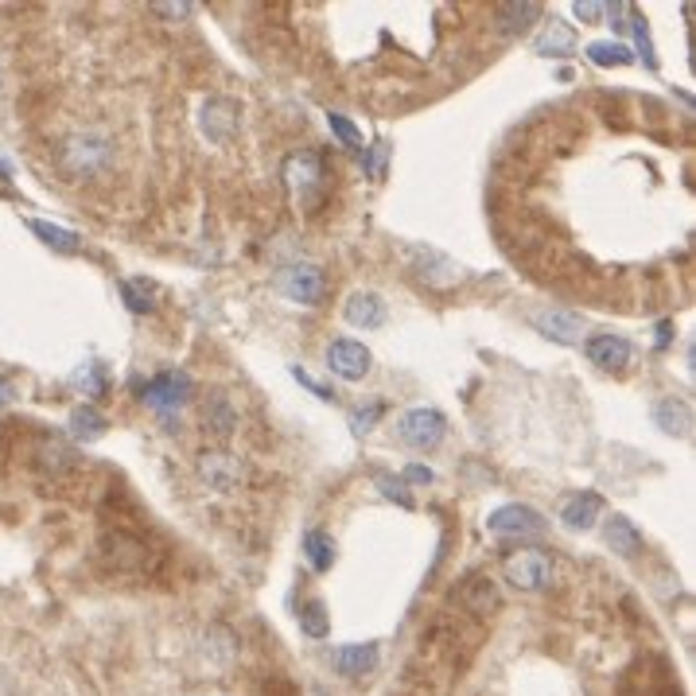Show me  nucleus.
<instances>
[{
  "label": "nucleus",
  "mask_w": 696,
  "mask_h": 696,
  "mask_svg": "<svg viewBox=\"0 0 696 696\" xmlns=\"http://www.w3.org/2000/svg\"><path fill=\"white\" fill-rule=\"evenodd\" d=\"M113 137L102 129H78L70 133L59 152H55V168L67 175L70 183H82V179H94V175L109 172L113 164Z\"/></svg>",
  "instance_id": "obj_1"
},
{
  "label": "nucleus",
  "mask_w": 696,
  "mask_h": 696,
  "mask_svg": "<svg viewBox=\"0 0 696 696\" xmlns=\"http://www.w3.org/2000/svg\"><path fill=\"white\" fill-rule=\"evenodd\" d=\"M187 397H191V378L179 374V370H164V374H156L152 382L144 385V401H148L160 417H175V413L187 405Z\"/></svg>",
  "instance_id": "obj_5"
},
{
  "label": "nucleus",
  "mask_w": 696,
  "mask_h": 696,
  "mask_svg": "<svg viewBox=\"0 0 696 696\" xmlns=\"http://www.w3.org/2000/svg\"><path fill=\"white\" fill-rule=\"evenodd\" d=\"M331 665H335V673H343V677H366L374 665H378V646L374 642H350V646H339V650H331Z\"/></svg>",
  "instance_id": "obj_13"
},
{
  "label": "nucleus",
  "mask_w": 696,
  "mask_h": 696,
  "mask_svg": "<svg viewBox=\"0 0 696 696\" xmlns=\"http://www.w3.org/2000/svg\"><path fill=\"white\" fill-rule=\"evenodd\" d=\"M494 16H498L502 32L518 35V32H525L529 24H537V20H541V4H537V0H525V4H498V8H494Z\"/></svg>",
  "instance_id": "obj_19"
},
{
  "label": "nucleus",
  "mask_w": 696,
  "mask_h": 696,
  "mask_svg": "<svg viewBox=\"0 0 696 696\" xmlns=\"http://www.w3.org/2000/svg\"><path fill=\"white\" fill-rule=\"evenodd\" d=\"M207 424L218 432V436H230L234 432V424H238V413H234V405L218 393V397H210L207 401Z\"/></svg>",
  "instance_id": "obj_25"
},
{
  "label": "nucleus",
  "mask_w": 696,
  "mask_h": 696,
  "mask_svg": "<svg viewBox=\"0 0 696 696\" xmlns=\"http://www.w3.org/2000/svg\"><path fill=\"white\" fill-rule=\"evenodd\" d=\"M533 51H537V55H549V59H553V55H572V51H576V35H572L568 24L553 20L545 32L533 39Z\"/></svg>",
  "instance_id": "obj_20"
},
{
  "label": "nucleus",
  "mask_w": 696,
  "mask_h": 696,
  "mask_svg": "<svg viewBox=\"0 0 696 696\" xmlns=\"http://www.w3.org/2000/svg\"><path fill=\"white\" fill-rule=\"evenodd\" d=\"M572 12H576L580 20H588V24H599V20L607 16V4H592V0L584 4V0H576V4H572Z\"/></svg>",
  "instance_id": "obj_36"
},
{
  "label": "nucleus",
  "mask_w": 696,
  "mask_h": 696,
  "mask_svg": "<svg viewBox=\"0 0 696 696\" xmlns=\"http://www.w3.org/2000/svg\"><path fill=\"white\" fill-rule=\"evenodd\" d=\"M288 179H292L296 187H315V183H319V160H315V156H292Z\"/></svg>",
  "instance_id": "obj_29"
},
{
  "label": "nucleus",
  "mask_w": 696,
  "mask_h": 696,
  "mask_svg": "<svg viewBox=\"0 0 696 696\" xmlns=\"http://www.w3.org/2000/svg\"><path fill=\"white\" fill-rule=\"evenodd\" d=\"M588 59H592L595 67H627L634 63V51H630L627 43H588Z\"/></svg>",
  "instance_id": "obj_23"
},
{
  "label": "nucleus",
  "mask_w": 696,
  "mask_h": 696,
  "mask_svg": "<svg viewBox=\"0 0 696 696\" xmlns=\"http://www.w3.org/2000/svg\"><path fill=\"white\" fill-rule=\"evenodd\" d=\"M378 487H382V494L389 498V502H397V506L413 510V498L405 494V479H393V475H382V479H378Z\"/></svg>",
  "instance_id": "obj_33"
},
{
  "label": "nucleus",
  "mask_w": 696,
  "mask_h": 696,
  "mask_svg": "<svg viewBox=\"0 0 696 696\" xmlns=\"http://www.w3.org/2000/svg\"><path fill=\"white\" fill-rule=\"evenodd\" d=\"M343 315H347V323H354V327L374 331V327L385 323V304L378 292H350L347 304H343Z\"/></svg>",
  "instance_id": "obj_15"
},
{
  "label": "nucleus",
  "mask_w": 696,
  "mask_h": 696,
  "mask_svg": "<svg viewBox=\"0 0 696 696\" xmlns=\"http://www.w3.org/2000/svg\"><path fill=\"white\" fill-rule=\"evenodd\" d=\"M292 378H296V382L304 385V389H312L315 397H319V401H335V393H331V385H323V382H315L312 374H308V370H300V366H292Z\"/></svg>",
  "instance_id": "obj_34"
},
{
  "label": "nucleus",
  "mask_w": 696,
  "mask_h": 696,
  "mask_svg": "<svg viewBox=\"0 0 696 696\" xmlns=\"http://www.w3.org/2000/svg\"><path fill=\"white\" fill-rule=\"evenodd\" d=\"M121 296H125V304H129V312H152L156 304H152V288H148V280H121Z\"/></svg>",
  "instance_id": "obj_27"
},
{
  "label": "nucleus",
  "mask_w": 696,
  "mask_h": 696,
  "mask_svg": "<svg viewBox=\"0 0 696 696\" xmlns=\"http://www.w3.org/2000/svg\"><path fill=\"white\" fill-rule=\"evenodd\" d=\"M401 479H409V483H432V479H436V475H432V471H428V467H420V463H409V467H405V475H401Z\"/></svg>",
  "instance_id": "obj_38"
},
{
  "label": "nucleus",
  "mask_w": 696,
  "mask_h": 696,
  "mask_svg": "<svg viewBox=\"0 0 696 696\" xmlns=\"http://www.w3.org/2000/svg\"><path fill=\"white\" fill-rule=\"evenodd\" d=\"M385 156H389V148H385V144H374V148L362 156V168L374 175V179H382V175H385Z\"/></svg>",
  "instance_id": "obj_35"
},
{
  "label": "nucleus",
  "mask_w": 696,
  "mask_h": 696,
  "mask_svg": "<svg viewBox=\"0 0 696 696\" xmlns=\"http://www.w3.org/2000/svg\"><path fill=\"white\" fill-rule=\"evenodd\" d=\"M463 603H467L475 615H490V611H494V603H498L494 584H490V580H471V588L463 592Z\"/></svg>",
  "instance_id": "obj_26"
},
{
  "label": "nucleus",
  "mask_w": 696,
  "mask_h": 696,
  "mask_svg": "<svg viewBox=\"0 0 696 696\" xmlns=\"http://www.w3.org/2000/svg\"><path fill=\"white\" fill-rule=\"evenodd\" d=\"M199 125H203V133H207L214 144H226V140H234L238 133V105L234 102H222V98H210L203 105V117H199Z\"/></svg>",
  "instance_id": "obj_12"
},
{
  "label": "nucleus",
  "mask_w": 696,
  "mask_h": 696,
  "mask_svg": "<svg viewBox=\"0 0 696 696\" xmlns=\"http://www.w3.org/2000/svg\"><path fill=\"white\" fill-rule=\"evenodd\" d=\"M277 292L288 296L292 304H304V308H315L323 296H327V280H323V269L312 265V261H300V265H288L277 273Z\"/></svg>",
  "instance_id": "obj_3"
},
{
  "label": "nucleus",
  "mask_w": 696,
  "mask_h": 696,
  "mask_svg": "<svg viewBox=\"0 0 696 696\" xmlns=\"http://www.w3.org/2000/svg\"><path fill=\"white\" fill-rule=\"evenodd\" d=\"M327 125H331V133L343 140L347 148H358V144H362V133L350 125V117H343V113H327Z\"/></svg>",
  "instance_id": "obj_32"
},
{
  "label": "nucleus",
  "mask_w": 696,
  "mask_h": 696,
  "mask_svg": "<svg viewBox=\"0 0 696 696\" xmlns=\"http://www.w3.org/2000/svg\"><path fill=\"white\" fill-rule=\"evenodd\" d=\"M152 12L172 16V20H183V16H191V12H195V4H152Z\"/></svg>",
  "instance_id": "obj_37"
},
{
  "label": "nucleus",
  "mask_w": 696,
  "mask_h": 696,
  "mask_svg": "<svg viewBox=\"0 0 696 696\" xmlns=\"http://www.w3.org/2000/svg\"><path fill=\"white\" fill-rule=\"evenodd\" d=\"M74 382L86 389V397H102L105 393V366L102 362H86V366L74 374Z\"/></svg>",
  "instance_id": "obj_30"
},
{
  "label": "nucleus",
  "mask_w": 696,
  "mask_h": 696,
  "mask_svg": "<svg viewBox=\"0 0 696 696\" xmlns=\"http://www.w3.org/2000/svg\"><path fill=\"white\" fill-rule=\"evenodd\" d=\"M545 514L522 506V502H510V506H498L487 518V529L494 537H541L545 533Z\"/></svg>",
  "instance_id": "obj_4"
},
{
  "label": "nucleus",
  "mask_w": 696,
  "mask_h": 696,
  "mask_svg": "<svg viewBox=\"0 0 696 696\" xmlns=\"http://www.w3.org/2000/svg\"><path fill=\"white\" fill-rule=\"evenodd\" d=\"M385 413V405L382 401H374V405H370V409H366V405H358V409H350V428H354V436H366V432H370V428H374V424H378V417H382Z\"/></svg>",
  "instance_id": "obj_31"
},
{
  "label": "nucleus",
  "mask_w": 696,
  "mask_h": 696,
  "mask_svg": "<svg viewBox=\"0 0 696 696\" xmlns=\"http://www.w3.org/2000/svg\"><path fill=\"white\" fill-rule=\"evenodd\" d=\"M599 510H603V498L592 494V490H580V494L564 498V506H560V522L568 525V529H592L595 518H599Z\"/></svg>",
  "instance_id": "obj_16"
},
{
  "label": "nucleus",
  "mask_w": 696,
  "mask_h": 696,
  "mask_svg": "<svg viewBox=\"0 0 696 696\" xmlns=\"http://www.w3.org/2000/svg\"><path fill=\"white\" fill-rule=\"evenodd\" d=\"M28 226H32V234H39L43 242L51 245V249H59V253H78V245H82V238H78L74 230H63V226H55V222L32 218Z\"/></svg>",
  "instance_id": "obj_22"
},
{
  "label": "nucleus",
  "mask_w": 696,
  "mask_h": 696,
  "mask_svg": "<svg viewBox=\"0 0 696 696\" xmlns=\"http://www.w3.org/2000/svg\"><path fill=\"white\" fill-rule=\"evenodd\" d=\"M397 436L413 452H432L448 436V417L440 409H409L405 417L397 420Z\"/></svg>",
  "instance_id": "obj_2"
},
{
  "label": "nucleus",
  "mask_w": 696,
  "mask_h": 696,
  "mask_svg": "<svg viewBox=\"0 0 696 696\" xmlns=\"http://www.w3.org/2000/svg\"><path fill=\"white\" fill-rule=\"evenodd\" d=\"M70 432H74L78 440H98L105 432V417L94 405H82V409L70 413Z\"/></svg>",
  "instance_id": "obj_24"
},
{
  "label": "nucleus",
  "mask_w": 696,
  "mask_h": 696,
  "mask_svg": "<svg viewBox=\"0 0 696 696\" xmlns=\"http://www.w3.org/2000/svg\"><path fill=\"white\" fill-rule=\"evenodd\" d=\"M304 557H308V564H312L315 572H327L335 564V541L323 529H308L304 533Z\"/></svg>",
  "instance_id": "obj_21"
},
{
  "label": "nucleus",
  "mask_w": 696,
  "mask_h": 696,
  "mask_svg": "<svg viewBox=\"0 0 696 696\" xmlns=\"http://www.w3.org/2000/svg\"><path fill=\"white\" fill-rule=\"evenodd\" d=\"M0 696H16V689H12V681H8V677H0Z\"/></svg>",
  "instance_id": "obj_41"
},
{
  "label": "nucleus",
  "mask_w": 696,
  "mask_h": 696,
  "mask_svg": "<svg viewBox=\"0 0 696 696\" xmlns=\"http://www.w3.org/2000/svg\"><path fill=\"white\" fill-rule=\"evenodd\" d=\"M12 397H16L12 382H8V378H0V405H4V401H12Z\"/></svg>",
  "instance_id": "obj_39"
},
{
  "label": "nucleus",
  "mask_w": 696,
  "mask_h": 696,
  "mask_svg": "<svg viewBox=\"0 0 696 696\" xmlns=\"http://www.w3.org/2000/svg\"><path fill=\"white\" fill-rule=\"evenodd\" d=\"M102 553L121 572H137V568H144L148 564V545L140 541V537H133L129 529H109L102 537Z\"/></svg>",
  "instance_id": "obj_9"
},
{
  "label": "nucleus",
  "mask_w": 696,
  "mask_h": 696,
  "mask_svg": "<svg viewBox=\"0 0 696 696\" xmlns=\"http://www.w3.org/2000/svg\"><path fill=\"white\" fill-rule=\"evenodd\" d=\"M654 420H658V428H665L669 436H689L693 432V409L685 401H677V397H662L654 405Z\"/></svg>",
  "instance_id": "obj_18"
},
{
  "label": "nucleus",
  "mask_w": 696,
  "mask_h": 696,
  "mask_svg": "<svg viewBox=\"0 0 696 696\" xmlns=\"http://www.w3.org/2000/svg\"><path fill=\"white\" fill-rule=\"evenodd\" d=\"M370 362H374L370 350L362 343H354V339H335L327 347V370L335 378H343V382H362L370 374Z\"/></svg>",
  "instance_id": "obj_7"
},
{
  "label": "nucleus",
  "mask_w": 696,
  "mask_h": 696,
  "mask_svg": "<svg viewBox=\"0 0 696 696\" xmlns=\"http://www.w3.org/2000/svg\"><path fill=\"white\" fill-rule=\"evenodd\" d=\"M502 572H506V580H510L514 588L537 592V588H545V584L553 580V560L545 557V553H537V549H522V553L506 557Z\"/></svg>",
  "instance_id": "obj_6"
},
{
  "label": "nucleus",
  "mask_w": 696,
  "mask_h": 696,
  "mask_svg": "<svg viewBox=\"0 0 696 696\" xmlns=\"http://www.w3.org/2000/svg\"><path fill=\"white\" fill-rule=\"evenodd\" d=\"M603 537H607V545L619 553V557H638L642 553V533H638V525L630 522V518H623V514H615L611 522H607V529H603Z\"/></svg>",
  "instance_id": "obj_17"
},
{
  "label": "nucleus",
  "mask_w": 696,
  "mask_h": 696,
  "mask_svg": "<svg viewBox=\"0 0 696 696\" xmlns=\"http://www.w3.org/2000/svg\"><path fill=\"white\" fill-rule=\"evenodd\" d=\"M665 347H669V323L658 327V350H665Z\"/></svg>",
  "instance_id": "obj_40"
},
{
  "label": "nucleus",
  "mask_w": 696,
  "mask_h": 696,
  "mask_svg": "<svg viewBox=\"0 0 696 696\" xmlns=\"http://www.w3.org/2000/svg\"><path fill=\"white\" fill-rule=\"evenodd\" d=\"M413 269H417V277L424 284H432V288H448L455 280L463 277V269L455 265L452 257H444V253H436V249H417L413 253Z\"/></svg>",
  "instance_id": "obj_11"
},
{
  "label": "nucleus",
  "mask_w": 696,
  "mask_h": 696,
  "mask_svg": "<svg viewBox=\"0 0 696 696\" xmlns=\"http://www.w3.org/2000/svg\"><path fill=\"white\" fill-rule=\"evenodd\" d=\"M300 630L308 638H327V607L319 599H308L304 611H300Z\"/></svg>",
  "instance_id": "obj_28"
},
{
  "label": "nucleus",
  "mask_w": 696,
  "mask_h": 696,
  "mask_svg": "<svg viewBox=\"0 0 696 696\" xmlns=\"http://www.w3.org/2000/svg\"><path fill=\"white\" fill-rule=\"evenodd\" d=\"M533 327L545 335V339H557L564 347H576L584 339V319L576 312H564V308H541V312L529 315Z\"/></svg>",
  "instance_id": "obj_8"
},
{
  "label": "nucleus",
  "mask_w": 696,
  "mask_h": 696,
  "mask_svg": "<svg viewBox=\"0 0 696 696\" xmlns=\"http://www.w3.org/2000/svg\"><path fill=\"white\" fill-rule=\"evenodd\" d=\"M199 475L214 490L230 494V490H238V483H242V463L226 452H203L199 455Z\"/></svg>",
  "instance_id": "obj_10"
},
{
  "label": "nucleus",
  "mask_w": 696,
  "mask_h": 696,
  "mask_svg": "<svg viewBox=\"0 0 696 696\" xmlns=\"http://www.w3.org/2000/svg\"><path fill=\"white\" fill-rule=\"evenodd\" d=\"M588 358H592L599 370H627L630 343L623 335H592L588 339Z\"/></svg>",
  "instance_id": "obj_14"
}]
</instances>
